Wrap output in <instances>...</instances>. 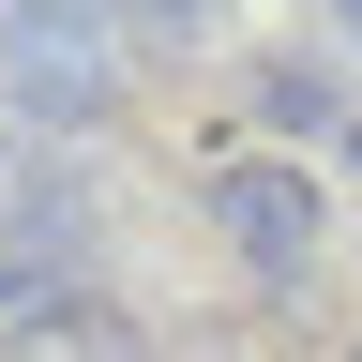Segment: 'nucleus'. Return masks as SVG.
Listing matches in <instances>:
<instances>
[{
  "label": "nucleus",
  "mask_w": 362,
  "mask_h": 362,
  "mask_svg": "<svg viewBox=\"0 0 362 362\" xmlns=\"http://www.w3.org/2000/svg\"><path fill=\"white\" fill-rule=\"evenodd\" d=\"M332 136H347V166H362V106H347V121H332Z\"/></svg>",
  "instance_id": "nucleus-6"
},
{
  "label": "nucleus",
  "mask_w": 362,
  "mask_h": 362,
  "mask_svg": "<svg viewBox=\"0 0 362 362\" xmlns=\"http://www.w3.org/2000/svg\"><path fill=\"white\" fill-rule=\"evenodd\" d=\"M332 16H347V45H362V0H332Z\"/></svg>",
  "instance_id": "nucleus-7"
},
{
  "label": "nucleus",
  "mask_w": 362,
  "mask_h": 362,
  "mask_svg": "<svg viewBox=\"0 0 362 362\" xmlns=\"http://www.w3.org/2000/svg\"><path fill=\"white\" fill-rule=\"evenodd\" d=\"M257 106H272V121H302V136H332V121H347L317 61H272V76H257Z\"/></svg>",
  "instance_id": "nucleus-3"
},
{
  "label": "nucleus",
  "mask_w": 362,
  "mask_h": 362,
  "mask_svg": "<svg viewBox=\"0 0 362 362\" xmlns=\"http://www.w3.org/2000/svg\"><path fill=\"white\" fill-rule=\"evenodd\" d=\"M106 16H211V0H106Z\"/></svg>",
  "instance_id": "nucleus-4"
},
{
  "label": "nucleus",
  "mask_w": 362,
  "mask_h": 362,
  "mask_svg": "<svg viewBox=\"0 0 362 362\" xmlns=\"http://www.w3.org/2000/svg\"><path fill=\"white\" fill-rule=\"evenodd\" d=\"M0 362H76V347H45V332H30V347H0Z\"/></svg>",
  "instance_id": "nucleus-5"
},
{
  "label": "nucleus",
  "mask_w": 362,
  "mask_h": 362,
  "mask_svg": "<svg viewBox=\"0 0 362 362\" xmlns=\"http://www.w3.org/2000/svg\"><path fill=\"white\" fill-rule=\"evenodd\" d=\"M211 226L242 242V272L302 287V257H317V181H302L287 151H242V166H211Z\"/></svg>",
  "instance_id": "nucleus-2"
},
{
  "label": "nucleus",
  "mask_w": 362,
  "mask_h": 362,
  "mask_svg": "<svg viewBox=\"0 0 362 362\" xmlns=\"http://www.w3.org/2000/svg\"><path fill=\"white\" fill-rule=\"evenodd\" d=\"M0 90H16V121H106L121 76H106V16H61V0H16L0 16Z\"/></svg>",
  "instance_id": "nucleus-1"
}]
</instances>
